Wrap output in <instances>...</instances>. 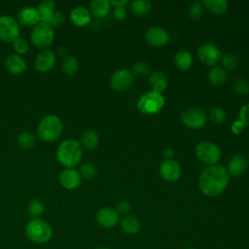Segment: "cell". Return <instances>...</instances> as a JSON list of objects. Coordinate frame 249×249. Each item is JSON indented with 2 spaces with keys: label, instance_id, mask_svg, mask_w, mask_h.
Wrapping results in <instances>:
<instances>
[{
  "label": "cell",
  "instance_id": "cell-1",
  "mask_svg": "<svg viewBox=\"0 0 249 249\" xmlns=\"http://www.w3.org/2000/svg\"><path fill=\"white\" fill-rule=\"evenodd\" d=\"M229 180L230 175L225 167L221 165H209L201 171L198 185L204 195L215 196L226 189Z\"/></svg>",
  "mask_w": 249,
  "mask_h": 249
},
{
  "label": "cell",
  "instance_id": "cell-2",
  "mask_svg": "<svg viewBox=\"0 0 249 249\" xmlns=\"http://www.w3.org/2000/svg\"><path fill=\"white\" fill-rule=\"evenodd\" d=\"M83 156L82 146L76 139H65L59 143L55 151L56 160L65 168L77 166Z\"/></svg>",
  "mask_w": 249,
  "mask_h": 249
},
{
  "label": "cell",
  "instance_id": "cell-3",
  "mask_svg": "<svg viewBox=\"0 0 249 249\" xmlns=\"http://www.w3.org/2000/svg\"><path fill=\"white\" fill-rule=\"evenodd\" d=\"M62 121L58 116L53 114L44 116L37 126V134L39 138L47 143H52L59 139L62 134Z\"/></svg>",
  "mask_w": 249,
  "mask_h": 249
},
{
  "label": "cell",
  "instance_id": "cell-4",
  "mask_svg": "<svg viewBox=\"0 0 249 249\" xmlns=\"http://www.w3.org/2000/svg\"><path fill=\"white\" fill-rule=\"evenodd\" d=\"M24 233L28 240L36 244L49 242L53 237L52 227L41 218L30 219L24 228Z\"/></svg>",
  "mask_w": 249,
  "mask_h": 249
},
{
  "label": "cell",
  "instance_id": "cell-5",
  "mask_svg": "<svg viewBox=\"0 0 249 249\" xmlns=\"http://www.w3.org/2000/svg\"><path fill=\"white\" fill-rule=\"evenodd\" d=\"M31 43L40 50H49L54 41L53 28L47 24L40 22L34 26L30 32Z\"/></svg>",
  "mask_w": 249,
  "mask_h": 249
},
{
  "label": "cell",
  "instance_id": "cell-6",
  "mask_svg": "<svg viewBox=\"0 0 249 249\" xmlns=\"http://www.w3.org/2000/svg\"><path fill=\"white\" fill-rule=\"evenodd\" d=\"M164 105V97L161 93L151 90L141 95L137 101V108L143 114L151 115L159 113Z\"/></svg>",
  "mask_w": 249,
  "mask_h": 249
},
{
  "label": "cell",
  "instance_id": "cell-7",
  "mask_svg": "<svg viewBox=\"0 0 249 249\" xmlns=\"http://www.w3.org/2000/svg\"><path fill=\"white\" fill-rule=\"evenodd\" d=\"M19 34L20 27L16 18L8 15L0 17V41L13 43L19 37Z\"/></svg>",
  "mask_w": 249,
  "mask_h": 249
},
{
  "label": "cell",
  "instance_id": "cell-8",
  "mask_svg": "<svg viewBox=\"0 0 249 249\" xmlns=\"http://www.w3.org/2000/svg\"><path fill=\"white\" fill-rule=\"evenodd\" d=\"M196 155L202 162L214 165V163L218 162L221 158V151L216 144L202 141L196 145Z\"/></svg>",
  "mask_w": 249,
  "mask_h": 249
},
{
  "label": "cell",
  "instance_id": "cell-9",
  "mask_svg": "<svg viewBox=\"0 0 249 249\" xmlns=\"http://www.w3.org/2000/svg\"><path fill=\"white\" fill-rule=\"evenodd\" d=\"M181 120L186 126L196 129L202 127L205 124L206 115L201 109L191 107L185 109L182 112Z\"/></svg>",
  "mask_w": 249,
  "mask_h": 249
},
{
  "label": "cell",
  "instance_id": "cell-10",
  "mask_svg": "<svg viewBox=\"0 0 249 249\" xmlns=\"http://www.w3.org/2000/svg\"><path fill=\"white\" fill-rule=\"evenodd\" d=\"M199 60L206 65H214L222 58V52L212 43H204L197 50Z\"/></svg>",
  "mask_w": 249,
  "mask_h": 249
},
{
  "label": "cell",
  "instance_id": "cell-11",
  "mask_svg": "<svg viewBox=\"0 0 249 249\" xmlns=\"http://www.w3.org/2000/svg\"><path fill=\"white\" fill-rule=\"evenodd\" d=\"M133 84V75L126 68H121L113 73L110 78V85L117 90H124Z\"/></svg>",
  "mask_w": 249,
  "mask_h": 249
},
{
  "label": "cell",
  "instance_id": "cell-12",
  "mask_svg": "<svg viewBox=\"0 0 249 249\" xmlns=\"http://www.w3.org/2000/svg\"><path fill=\"white\" fill-rule=\"evenodd\" d=\"M97 224L104 229L114 228L119 222V214L115 209L109 206L101 207L95 214Z\"/></svg>",
  "mask_w": 249,
  "mask_h": 249
},
{
  "label": "cell",
  "instance_id": "cell-13",
  "mask_svg": "<svg viewBox=\"0 0 249 249\" xmlns=\"http://www.w3.org/2000/svg\"><path fill=\"white\" fill-rule=\"evenodd\" d=\"M17 21L25 27H34L40 23V16L36 7L26 6L21 8L17 15Z\"/></svg>",
  "mask_w": 249,
  "mask_h": 249
},
{
  "label": "cell",
  "instance_id": "cell-14",
  "mask_svg": "<svg viewBox=\"0 0 249 249\" xmlns=\"http://www.w3.org/2000/svg\"><path fill=\"white\" fill-rule=\"evenodd\" d=\"M56 62V55L51 50H43L40 52L35 60L34 67L40 73H46L51 71Z\"/></svg>",
  "mask_w": 249,
  "mask_h": 249
},
{
  "label": "cell",
  "instance_id": "cell-15",
  "mask_svg": "<svg viewBox=\"0 0 249 249\" xmlns=\"http://www.w3.org/2000/svg\"><path fill=\"white\" fill-rule=\"evenodd\" d=\"M58 180L62 188L68 191H73L81 185L82 177L77 169L65 168L60 172Z\"/></svg>",
  "mask_w": 249,
  "mask_h": 249
},
{
  "label": "cell",
  "instance_id": "cell-16",
  "mask_svg": "<svg viewBox=\"0 0 249 249\" xmlns=\"http://www.w3.org/2000/svg\"><path fill=\"white\" fill-rule=\"evenodd\" d=\"M161 177L167 182H175L181 176V168L179 163L174 160H165L160 166Z\"/></svg>",
  "mask_w": 249,
  "mask_h": 249
},
{
  "label": "cell",
  "instance_id": "cell-17",
  "mask_svg": "<svg viewBox=\"0 0 249 249\" xmlns=\"http://www.w3.org/2000/svg\"><path fill=\"white\" fill-rule=\"evenodd\" d=\"M145 38L150 45L160 47L168 42L169 36L164 28L160 26H152L146 31Z\"/></svg>",
  "mask_w": 249,
  "mask_h": 249
},
{
  "label": "cell",
  "instance_id": "cell-18",
  "mask_svg": "<svg viewBox=\"0 0 249 249\" xmlns=\"http://www.w3.org/2000/svg\"><path fill=\"white\" fill-rule=\"evenodd\" d=\"M5 66L8 72L13 75H20L27 69V64L23 56L17 53H10L6 56Z\"/></svg>",
  "mask_w": 249,
  "mask_h": 249
},
{
  "label": "cell",
  "instance_id": "cell-19",
  "mask_svg": "<svg viewBox=\"0 0 249 249\" xmlns=\"http://www.w3.org/2000/svg\"><path fill=\"white\" fill-rule=\"evenodd\" d=\"M69 18L74 25L78 27H84L91 21V14L86 7L77 6L70 11Z\"/></svg>",
  "mask_w": 249,
  "mask_h": 249
},
{
  "label": "cell",
  "instance_id": "cell-20",
  "mask_svg": "<svg viewBox=\"0 0 249 249\" xmlns=\"http://www.w3.org/2000/svg\"><path fill=\"white\" fill-rule=\"evenodd\" d=\"M247 165L248 160L243 155H234L229 161L228 172L232 176H238L245 171Z\"/></svg>",
  "mask_w": 249,
  "mask_h": 249
},
{
  "label": "cell",
  "instance_id": "cell-21",
  "mask_svg": "<svg viewBox=\"0 0 249 249\" xmlns=\"http://www.w3.org/2000/svg\"><path fill=\"white\" fill-rule=\"evenodd\" d=\"M36 8L39 12L40 22L50 25L51 18L55 12V3L52 0H44L40 2Z\"/></svg>",
  "mask_w": 249,
  "mask_h": 249
},
{
  "label": "cell",
  "instance_id": "cell-22",
  "mask_svg": "<svg viewBox=\"0 0 249 249\" xmlns=\"http://www.w3.org/2000/svg\"><path fill=\"white\" fill-rule=\"evenodd\" d=\"M80 144H81L82 148H84L88 151H92L99 144V136L96 133V131H94L92 129H87L81 135Z\"/></svg>",
  "mask_w": 249,
  "mask_h": 249
},
{
  "label": "cell",
  "instance_id": "cell-23",
  "mask_svg": "<svg viewBox=\"0 0 249 249\" xmlns=\"http://www.w3.org/2000/svg\"><path fill=\"white\" fill-rule=\"evenodd\" d=\"M111 9V3L108 0H92L89 3V12L92 16L101 18L108 15Z\"/></svg>",
  "mask_w": 249,
  "mask_h": 249
},
{
  "label": "cell",
  "instance_id": "cell-24",
  "mask_svg": "<svg viewBox=\"0 0 249 249\" xmlns=\"http://www.w3.org/2000/svg\"><path fill=\"white\" fill-rule=\"evenodd\" d=\"M122 231L126 234H135L140 230L139 220L132 215H125L120 222Z\"/></svg>",
  "mask_w": 249,
  "mask_h": 249
},
{
  "label": "cell",
  "instance_id": "cell-25",
  "mask_svg": "<svg viewBox=\"0 0 249 249\" xmlns=\"http://www.w3.org/2000/svg\"><path fill=\"white\" fill-rule=\"evenodd\" d=\"M150 85L154 91L159 93L164 91L167 88V79L163 72L161 71H155L152 73L149 79Z\"/></svg>",
  "mask_w": 249,
  "mask_h": 249
},
{
  "label": "cell",
  "instance_id": "cell-26",
  "mask_svg": "<svg viewBox=\"0 0 249 249\" xmlns=\"http://www.w3.org/2000/svg\"><path fill=\"white\" fill-rule=\"evenodd\" d=\"M192 54L187 50H180L174 55L175 64L182 70L188 69L192 65Z\"/></svg>",
  "mask_w": 249,
  "mask_h": 249
},
{
  "label": "cell",
  "instance_id": "cell-27",
  "mask_svg": "<svg viewBox=\"0 0 249 249\" xmlns=\"http://www.w3.org/2000/svg\"><path fill=\"white\" fill-rule=\"evenodd\" d=\"M36 142H37L36 137L28 131L21 132L17 138V144L21 150L33 149L36 145Z\"/></svg>",
  "mask_w": 249,
  "mask_h": 249
},
{
  "label": "cell",
  "instance_id": "cell-28",
  "mask_svg": "<svg viewBox=\"0 0 249 249\" xmlns=\"http://www.w3.org/2000/svg\"><path fill=\"white\" fill-rule=\"evenodd\" d=\"M227 73L221 66H214L208 72V80L213 86H220L225 83Z\"/></svg>",
  "mask_w": 249,
  "mask_h": 249
},
{
  "label": "cell",
  "instance_id": "cell-29",
  "mask_svg": "<svg viewBox=\"0 0 249 249\" xmlns=\"http://www.w3.org/2000/svg\"><path fill=\"white\" fill-rule=\"evenodd\" d=\"M62 72L67 76H74L79 70V61L75 56H66L61 64Z\"/></svg>",
  "mask_w": 249,
  "mask_h": 249
},
{
  "label": "cell",
  "instance_id": "cell-30",
  "mask_svg": "<svg viewBox=\"0 0 249 249\" xmlns=\"http://www.w3.org/2000/svg\"><path fill=\"white\" fill-rule=\"evenodd\" d=\"M204 7L214 14H222L228 8L226 0H203Z\"/></svg>",
  "mask_w": 249,
  "mask_h": 249
},
{
  "label": "cell",
  "instance_id": "cell-31",
  "mask_svg": "<svg viewBox=\"0 0 249 249\" xmlns=\"http://www.w3.org/2000/svg\"><path fill=\"white\" fill-rule=\"evenodd\" d=\"M26 211H27V214L32 219H38L43 215L45 211V207L42 201H40L39 199H32L29 201Z\"/></svg>",
  "mask_w": 249,
  "mask_h": 249
},
{
  "label": "cell",
  "instance_id": "cell-32",
  "mask_svg": "<svg viewBox=\"0 0 249 249\" xmlns=\"http://www.w3.org/2000/svg\"><path fill=\"white\" fill-rule=\"evenodd\" d=\"M130 8L135 15L144 16L151 10L152 3L149 0H134L131 3Z\"/></svg>",
  "mask_w": 249,
  "mask_h": 249
},
{
  "label": "cell",
  "instance_id": "cell-33",
  "mask_svg": "<svg viewBox=\"0 0 249 249\" xmlns=\"http://www.w3.org/2000/svg\"><path fill=\"white\" fill-rule=\"evenodd\" d=\"M12 44H13V50L15 51V53H17V54H19V55L25 54L29 51V43L23 37L19 36Z\"/></svg>",
  "mask_w": 249,
  "mask_h": 249
},
{
  "label": "cell",
  "instance_id": "cell-34",
  "mask_svg": "<svg viewBox=\"0 0 249 249\" xmlns=\"http://www.w3.org/2000/svg\"><path fill=\"white\" fill-rule=\"evenodd\" d=\"M78 171H79L81 177L84 178V179H87V180L92 179L96 175V172H97L95 166L92 163H90V162L83 163L80 166Z\"/></svg>",
  "mask_w": 249,
  "mask_h": 249
},
{
  "label": "cell",
  "instance_id": "cell-35",
  "mask_svg": "<svg viewBox=\"0 0 249 249\" xmlns=\"http://www.w3.org/2000/svg\"><path fill=\"white\" fill-rule=\"evenodd\" d=\"M203 14H204V7L198 2L193 3L188 9V15L193 19L201 18Z\"/></svg>",
  "mask_w": 249,
  "mask_h": 249
},
{
  "label": "cell",
  "instance_id": "cell-36",
  "mask_svg": "<svg viewBox=\"0 0 249 249\" xmlns=\"http://www.w3.org/2000/svg\"><path fill=\"white\" fill-rule=\"evenodd\" d=\"M223 65L230 70H233L238 66V58L233 53H226L222 56Z\"/></svg>",
  "mask_w": 249,
  "mask_h": 249
},
{
  "label": "cell",
  "instance_id": "cell-37",
  "mask_svg": "<svg viewBox=\"0 0 249 249\" xmlns=\"http://www.w3.org/2000/svg\"><path fill=\"white\" fill-rule=\"evenodd\" d=\"M233 89L239 94H247L249 92V83L244 78H237L233 82Z\"/></svg>",
  "mask_w": 249,
  "mask_h": 249
},
{
  "label": "cell",
  "instance_id": "cell-38",
  "mask_svg": "<svg viewBox=\"0 0 249 249\" xmlns=\"http://www.w3.org/2000/svg\"><path fill=\"white\" fill-rule=\"evenodd\" d=\"M132 71L138 76H144L150 72V66L145 61H136L132 65Z\"/></svg>",
  "mask_w": 249,
  "mask_h": 249
},
{
  "label": "cell",
  "instance_id": "cell-39",
  "mask_svg": "<svg viewBox=\"0 0 249 249\" xmlns=\"http://www.w3.org/2000/svg\"><path fill=\"white\" fill-rule=\"evenodd\" d=\"M209 117L213 123L220 124L225 120L226 114H225V111L221 107H213L210 110Z\"/></svg>",
  "mask_w": 249,
  "mask_h": 249
},
{
  "label": "cell",
  "instance_id": "cell-40",
  "mask_svg": "<svg viewBox=\"0 0 249 249\" xmlns=\"http://www.w3.org/2000/svg\"><path fill=\"white\" fill-rule=\"evenodd\" d=\"M65 22V17L64 14L59 12V11H55L51 18L50 21V25L54 28V27H59L61 25H63Z\"/></svg>",
  "mask_w": 249,
  "mask_h": 249
},
{
  "label": "cell",
  "instance_id": "cell-41",
  "mask_svg": "<svg viewBox=\"0 0 249 249\" xmlns=\"http://www.w3.org/2000/svg\"><path fill=\"white\" fill-rule=\"evenodd\" d=\"M239 120L244 124H249V103L243 105L239 110Z\"/></svg>",
  "mask_w": 249,
  "mask_h": 249
},
{
  "label": "cell",
  "instance_id": "cell-42",
  "mask_svg": "<svg viewBox=\"0 0 249 249\" xmlns=\"http://www.w3.org/2000/svg\"><path fill=\"white\" fill-rule=\"evenodd\" d=\"M131 209V206L130 204L127 202V201H121L117 204V207H116V211L119 215H126Z\"/></svg>",
  "mask_w": 249,
  "mask_h": 249
},
{
  "label": "cell",
  "instance_id": "cell-43",
  "mask_svg": "<svg viewBox=\"0 0 249 249\" xmlns=\"http://www.w3.org/2000/svg\"><path fill=\"white\" fill-rule=\"evenodd\" d=\"M114 17L119 20L124 19L125 17H126V11H125L124 7H115Z\"/></svg>",
  "mask_w": 249,
  "mask_h": 249
},
{
  "label": "cell",
  "instance_id": "cell-44",
  "mask_svg": "<svg viewBox=\"0 0 249 249\" xmlns=\"http://www.w3.org/2000/svg\"><path fill=\"white\" fill-rule=\"evenodd\" d=\"M244 126H245V124H244L240 120H236V121H234V122L232 123V124H231V130H232L234 133L238 134V133H240V132L243 130Z\"/></svg>",
  "mask_w": 249,
  "mask_h": 249
},
{
  "label": "cell",
  "instance_id": "cell-45",
  "mask_svg": "<svg viewBox=\"0 0 249 249\" xmlns=\"http://www.w3.org/2000/svg\"><path fill=\"white\" fill-rule=\"evenodd\" d=\"M110 3L115 7H124L128 3V0H112Z\"/></svg>",
  "mask_w": 249,
  "mask_h": 249
},
{
  "label": "cell",
  "instance_id": "cell-46",
  "mask_svg": "<svg viewBox=\"0 0 249 249\" xmlns=\"http://www.w3.org/2000/svg\"><path fill=\"white\" fill-rule=\"evenodd\" d=\"M174 154H175V152L171 148H166L163 151V156L166 158V160H172V158L174 157Z\"/></svg>",
  "mask_w": 249,
  "mask_h": 249
},
{
  "label": "cell",
  "instance_id": "cell-47",
  "mask_svg": "<svg viewBox=\"0 0 249 249\" xmlns=\"http://www.w3.org/2000/svg\"><path fill=\"white\" fill-rule=\"evenodd\" d=\"M95 249H111V248L106 247V246H100V247H97V248H95Z\"/></svg>",
  "mask_w": 249,
  "mask_h": 249
}]
</instances>
